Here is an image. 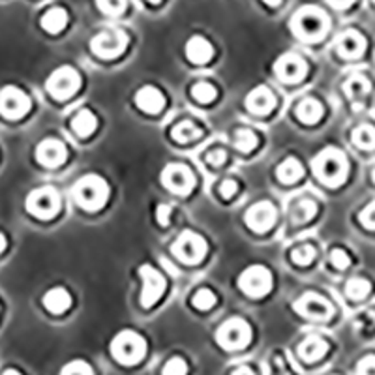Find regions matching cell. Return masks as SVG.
<instances>
[{
  "instance_id": "obj_1",
  "label": "cell",
  "mask_w": 375,
  "mask_h": 375,
  "mask_svg": "<svg viewBox=\"0 0 375 375\" xmlns=\"http://www.w3.org/2000/svg\"><path fill=\"white\" fill-rule=\"evenodd\" d=\"M314 171L325 184L338 186L347 177V160L338 148H326L314 160Z\"/></svg>"
},
{
  "instance_id": "obj_2",
  "label": "cell",
  "mask_w": 375,
  "mask_h": 375,
  "mask_svg": "<svg viewBox=\"0 0 375 375\" xmlns=\"http://www.w3.org/2000/svg\"><path fill=\"white\" fill-rule=\"evenodd\" d=\"M291 25H293L296 36H301L306 42H317L328 31V17L319 8L308 6L302 8L301 12L296 13L291 21Z\"/></svg>"
},
{
  "instance_id": "obj_3",
  "label": "cell",
  "mask_w": 375,
  "mask_h": 375,
  "mask_svg": "<svg viewBox=\"0 0 375 375\" xmlns=\"http://www.w3.org/2000/svg\"><path fill=\"white\" fill-rule=\"evenodd\" d=\"M74 197L83 209L98 210L109 199V186L98 175H88L74 186Z\"/></svg>"
},
{
  "instance_id": "obj_4",
  "label": "cell",
  "mask_w": 375,
  "mask_h": 375,
  "mask_svg": "<svg viewBox=\"0 0 375 375\" xmlns=\"http://www.w3.org/2000/svg\"><path fill=\"white\" fill-rule=\"evenodd\" d=\"M111 351L120 364H137L147 353V344L134 330H124L113 340Z\"/></svg>"
},
{
  "instance_id": "obj_5",
  "label": "cell",
  "mask_w": 375,
  "mask_h": 375,
  "mask_svg": "<svg viewBox=\"0 0 375 375\" xmlns=\"http://www.w3.org/2000/svg\"><path fill=\"white\" fill-rule=\"evenodd\" d=\"M26 210L36 218L47 220L61 210V197L56 193L55 188H38L26 197Z\"/></svg>"
},
{
  "instance_id": "obj_6",
  "label": "cell",
  "mask_w": 375,
  "mask_h": 375,
  "mask_svg": "<svg viewBox=\"0 0 375 375\" xmlns=\"http://www.w3.org/2000/svg\"><path fill=\"white\" fill-rule=\"evenodd\" d=\"M216 338L220 342L222 347L225 349H242L250 344V338H252V330H250V325L246 321L240 319V317H233V319L225 321L220 330L216 334Z\"/></svg>"
},
{
  "instance_id": "obj_7",
  "label": "cell",
  "mask_w": 375,
  "mask_h": 375,
  "mask_svg": "<svg viewBox=\"0 0 375 375\" xmlns=\"http://www.w3.org/2000/svg\"><path fill=\"white\" fill-rule=\"evenodd\" d=\"M128 45V36L118 29H107L93 38L90 49L102 58H115L126 49Z\"/></svg>"
},
{
  "instance_id": "obj_8",
  "label": "cell",
  "mask_w": 375,
  "mask_h": 375,
  "mask_svg": "<svg viewBox=\"0 0 375 375\" xmlns=\"http://www.w3.org/2000/svg\"><path fill=\"white\" fill-rule=\"evenodd\" d=\"M239 287L250 296H263L272 289V274L261 264H253L242 272L239 278Z\"/></svg>"
},
{
  "instance_id": "obj_9",
  "label": "cell",
  "mask_w": 375,
  "mask_h": 375,
  "mask_svg": "<svg viewBox=\"0 0 375 375\" xmlns=\"http://www.w3.org/2000/svg\"><path fill=\"white\" fill-rule=\"evenodd\" d=\"M79 74L74 68L64 66L53 72V75L47 79V93L58 99H66L79 90Z\"/></svg>"
},
{
  "instance_id": "obj_10",
  "label": "cell",
  "mask_w": 375,
  "mask_h": 375,
  "mask_svg": "<svg viewBox=\"0 0 375 375\" xmlns=\"http://www.w3.org/2000/svg\"><path fill=\"white\" fill-rule=\"evenodd\" d=\"M207 252V242L203 237H199L193 231H184L180 234L177 242L173 244V253L182 261V263H199Z\"/></svg>"
},
{
  "instance_id": "obj_11",
  "label": "cell",
  "mask_w": 375,
  "mask_h": 375,
  "mask_svg": "<svg viewBox=\"0 0 375 375\" xmlns=\"http://www.w3.org/2000/svg\"><path fill=\"white\" fill-rule=\"evenodd\" d=\"M161 182H163L166 188L175 191V193L186 196V193H190V191L193 190L196 177H193V173L186 166L171 163V166H167L166 169H163V173H161Z\"/></svg>"
},
{
  "instance_id": "obj_12",
  "label": "cell",
  "mask_w": 375,
  "mask_h": 375,
  "mask_svg": "<svg viewBox=\"0 0 375 375\" xmlns=\"http://www.w3.org/2000/svg\"><path fill=\"white\" fill-rule=\"evenodd\" d=\"M143 280V293H141V304L145 308L154 306L156 302L160 301L163 291H166V280L160 272L152 269L150 264H143L139 269Z\"/></svg>"
},
{
  "instance_id": "obj_13",
  "label": "cell",
  "mask_w": 375,
  "mask_h": 375,
  "mask_svg": "<svg viewBox=\"0 0 375 375\" xmlns=\"http://www.w3.org/2000/svg\"><path fill=\"white\" fill-rule=\"evenodd\" d=\"M31 109V99L23 90L15 86H6L0 90V113L6 118H21Z\"/></svg>"
},
{
  "instance_id": "obj_14",
  "label": "cell",
  "mask_w": 375,
  "mask_h": 375,
  "mask_svg": "<svg viewBox=\"0 0 375 375\" xmlns=\"http://www.w3.org/2000/svg\"><path fill=\"white\" fill-rule=\"evenodd\" d=\"M295 310L304 317H310V319L326 321L330 319V315H333V306L317 293H306L304 296H301L296 301Z\"/></svg>"
},
{
  "instance_id": "obj_15",
  "label": "cell",
  "mask_w": 375,
  "mask_h": 375,
  "mask_svg": "<svg viewBox=\"0 0 375 375\" xmlns=\"http://www.w3.org/2000/svg\"><path fill=\"white\" fill-rule=\"evenodd\" d=\"M274 222H276V209L269 201H261L248 210L246 223L257 233L269 231L274 225Z\"/></svg>"
},
{
  "instance_id": "obj_16",
  "label": "cell",
  "mask_w": 375,
  "mask_h": 375,
  "mask_svg": "<svg viewBox=\"0 0 375 375\" xmlns=\"http://www.w3.org/2000/svg\"><path fill=\"white\" fill-rule=\"evenodd\" d=\"M276 75L282 81L287 83H296V81L304 79V75L308 72L306 62L302 61L298 55H283L280 61L276 62Z\"/></svg>"
},
{
  "instance_id": "obj_17",
  "label": "cell",
  "mask_w": 375,
  "mask_h": 375,
  "mask_svg": "<svg viewBox=\"0 0 375 375\" xmlns=\"http://www.w3.org/2000/svg\"><path fill=\"white\" fill-rule=\"evenodd\" d=\"M66 147L58 139H45L38 145L36 158L45 167H58L66 160Z\"/></svg>"
},
{
  "instance_id": "obj_18",
  "label": "cell",
  "mask_w": 375,
  "mask_h": 375,
  "mask_svg": "<svg viewBox=\"0 0 375 375\" xmlns=\"http://www.w3.org/2000/svg\"><path fill=\"white\" fill-rule=\"evenodd\" d=\"M366 40L358 31H345L336 42V49L344 58H357L362 55Z\"/></svg>"
},
{
  "instance_id": "obj_19",
  "label": "cell",
  "mask_w": 375,
  "mask_h": 375,
  "mask_svg": "<svg viewBox=\"0 0 375 375\" xmlns=\"http://www.w3.org/2000/svg\"><path fill=\"white\" fill-rule=\"evenodd\" d=\"M274 104H276L274 94H272L266 86H257V88H253L246 98L248 109L253 113H257V115H266V113H271L272 109H274Z\"/></svg>"
},
{
  "instance_id": "obj_20",
  "label": "cell",
  "mask_w": 375,
  "mask_h": 375,
  "mask_svg": "<svg viewBox=\"0 0 375 375\" xmlns=\"http://www.w3.org/2000/svg\"><path fill=\"white\" fill-rule=\"evenodd\" d=\"M136 104L139 109L147 113H160L166 105L163 94L154 88V86H143L141 90L136 94Z\"/></svg>"
},
{
  "instance_id": "obj_21",
  "label": "cell",
  "mask_w": 375,
  "mask_h": 375,
  "mask_svg": "<svg viewBox=\"0 0 375 375\" xmlns=\"http://www.w3.org/2000/svg\"><path fill=\"white\" fill-rule=\"evenodd\" d=\"M186 55L196 64H207L214 55V49L209 40H205L203 36H193L186 43Z\"/></svg>"
},
{
  "instance_id": "obj_22",
  "label": "cell",
  "mask_w": 375,
  "mask_h": 375,
  "mask_svg": "<svg viewBox=\"0 0 375 375\" xmlns=\"http://www.w3.org/2000/svg\"><path fill=\"white\" fill-rule=\"evenodd\" d=\"M328 351V345H326L325 340H321L319 336H308L301 345H298V355H301L304 360L308 362H315L326 355Z\"/></svg>"
},
{
  "instance_id": "obj_23",
  "label": "cell",
  "mask_w": 375,
  "mask_h": 375,
  "mask_svg": "<svg viewBox=\"0 0 375 375\" xmlns=\"http://www.w3.org/2000/svg\"><path fill=\"white\" fill-rule=\"evenodd\" d=\"M72 304V296L66 289H62V287H55V289H51L45 293L43 296V306L49 310L51 314H64L66 310Z\"/></svg>"
},
{
  "instance_id": "obj_24",
  "label": "cell",
  "mask_w": 375,
  "mask_h": 375,
  "mask_svg": "<svg viewBox=\"0 0 375 375\" xmlns=\"http://www.w3.org/2000/svg\"><path fill=\"white\" fill-rule=\"evenodd\" d=\"M66 23H68V13H66L64 8H51V10L43 13L42 17L43 31L51 32V34L64 31Z\"/></svg>"
},
{
  "instance_id": "obj_25",
  "label": "cell",
  "mask_w": 375,
  "mask_h": 375,
  "mask_svg": "<svg viewBox=\"0 0 375 375\" xmlns=\"http://www.w3.org/2000/svg\"><path fill=\"white\" fill-rule=\"evenodd\" d=\"M296 117L301 118L304 124H315L319 122L323 117V105L314 98H308L298 104L296 107Z\"/></svg>"
},
{
  "instance_id": "obj_26",
  "label": "cell",
  "mask_w": 375,
  "mask_h": 375,
  "mask_svg": "<svg viewBox=\"0 0 375 375\" xmlns=\"http://www.w3.org/2000/svg\"><path fill=\"white\" fill-rule=\"evenodd\" d=\"M276 175L283 184H293L296 180H301V177L304 175V169H302L301 161L295 160V158H287V160H283L280 163Z\"/></svg>"
},
{
  "instance_id": "obj_27",
  "label": "cell",
  "mask_w": 375,
  "mask_h": 375,
  "mask_svg": "<svg viewBox=\"0 0 375 375\" xmlns=\"http://www.w3.org/2000/svg\"><path fill=\"white\" fill-rule=\"evenodd\" d=\"M96 126H98V120L94 117V113L88 111V109L79 111L77 113V117L72 120V129H74L79 137H88L94 129H96Z\"/></svg>"
},
{
  "instance_id": "obj_28",
  "label": "cell",
  "mask_w": 375,
  "mask_h": 375,
  "mask_svg": "<svg viewBox=\"0 0 375 375\" xmlns=\"http://www.w3.org/2000/svg\"><path fill=\"white\" fill-rule=\"evenodd\" d=\"M345 93L353 102H360L369 93V81L364 75H353L345 81Z\"/></svg>"
},
{
  "instance_id": "obj_29",
  "label": "cell",
  "mask_w": 375,
  "mask_h": 375,
  "mask_svg": "<svg viewBox=\"0 0 375 375\" xmlns=\"http://www.w3.org/2000/svg\"><path fill=\"white\" fill-rule=\"evenodd\" d=\"M317 214V205L312 201V199H302L298 203L293 207L291 210V218L295 223H306L310 222L314 216Z\"/></svg>"
},
{
  "instance_id": "obj_30",
  "label": "cell",
  "mask_w": 375,
  "mask_h": 375,
  "mask_svg": "<svg viewBox=\"0 0 375 375\" xmlns=\"http://www.w3.org/2000/svg\"><path fill=\"white\" fill-rule=\"evenodd\" d=\"M197 137H201V129L197 128L196 124L190 122V120H184V122L177 124L173 128V139L179 143H190L196 141Z\"/></svg>"
},
{
  "instance_id": "obj_31",
  "label": "cell",
  "mask_w": 375,
  "mask_h": 375,
  "mask_svg": "<svg viewBox=\"0 0 375 375\" xmlns=\"http://www.w3.org/2000/svg\"><path fill=\"white\" fill-rule=\"evenodd\" d=\"M353 143H355L358 148H364V150H372V148H375L374 126H368V124L358 126V128L353 131Z\"/></svg>"
},
{
  "instance_id": "obj_32",
  "label": "cell",
  "mask_w": 375,
  "mask_h": 375,
  "mask_svg": "<svg viewBox=\"0 0 375 375\" xmlns=\"http://www.w3.org/2000/svg\"><path fill=\"white\" fill-rule=\"evenodd\" d=\"M369 289H372V285L364 278H351L347 285H345V293L353 301H362L364 296L369 293Z\"/></svg>"
},
{
  "instance_id": "obj_33",
  "label": "cell",
  "mask_w": 375,
  "mask_h": 375,
  "mask_svg": "<svg viewBox=\"0 0 375 375\" xmlns=\"http://www.w3.org/2000/svg\"><path fill=\"white\" fill-rule=\"evenodd\" d=\"M234 145L240 152H252L253 148L257 147V136L253 134L252 129L240 128L234 131Z\"/></svg>"
},
{
  "instance_id": "obj_34",
  "label": "cell",
  "mask_w": 375,
  "mask_h": 375,
  "mask_svg": "<svg viewBox=\"0 0 375 375\" xmlns=\"http://www.w3.org/2000/svg\"><path fill=\"white\" fill-rule=\"evenodd\" d=\"M191 94H193V98L199 99L201 104H209V102H212V99L216 98V88L210 85V83H207V81H199V83H196L193 88H191Z\"/></svg>"
},
{
  "instance_id": "obj_35",
  "label": "cell",
  "mask_w": 375,
  "mask_h": 375,
  "mask_svg": "<svg viewBox=\"0 0 375 375\" xmlns=\"http://www.w3.org/2000/svg\"><path fill=\"white\" fill-rule=\"evenodd\" d=\"M291 257H293V261H295L296 264L306 266V264H310L315 259V248L312 246V244H302V246L293 250Z\"/></svg>"
},
{
  "instance_id": "obj_36",
  "label": "cell",
  "mask_w": 375,
  "mask_h": 375,
  "mask_svg": "<svg viewBox=\"0 0 375 375\" xmlns=\"http://www.w3.org/2000/svg\"><path fill=\"white\" fill-rule=\"evenodd\" d=\"M191 302H193V306H196L197 310L207 312V310H210V308L216 304V295L210 289H199L196 295H193Z\"/></svg>"
},
{
  "instance_id": "obj_37",
  "label": "cell",
  "mask_w": 375,
  "mask_h": 375,
  "mask_svg": "<svg viewBox=\"0 0 375 375\" xmlns=\"http://www.w3.org/2000/svg\"><path fill=\"white\" fill-rule=\"evenodd\" d=\"M96 4L107 15H118L126 8V0H96Z\"/></svg>"
},
{
  "instance_id": "obj_38",
  "label": "cell",
  "mask_w": 375,
  "mask_h": 375,
  "mask_svg": "<svg viewBox=\"0 0 375 375\" xmlns=\"http://www.w3.org/2000/svg\"><path fill=\"white\" fill-rule=\"evenodd\" d=\"M186 374H188V366H186L184 360L179 357L171 358V360L163 366V372H161V375H186Z\"/></svg>"
},
{
  "instance_id": "obj_39",
  "label": "cell",
  "mask_w": 375,
  "mask_h": 375,
  "mask_svg": "<svg viewBox=\"0 0 375 375\" xmlns=\"http://www.w3.org/2000/svg\"><path fill=\"white\" fill-rule=\"evenodd\" d=\"M61 375H94V372L83 360H75V362H70L68 366H64Z\"/></svg>"
},
{
  "instance_id": "obj_40",
  "label": "cell",
  "mask_w": 375,
  "mask_h": 375,
  "mask_svg": "<svg viewBox=\"0 0 375 375\" xmlns=\"http://www.w3.org/2000/svg\"><path fill=\"white\" fill-rule=\"evenodd\" d=\"M330 263H333L336 269H340V271H344V269L349 266L351 259L342 248H336V250H333V253H330Z\"/></svg>"
},
{
  "instance_id": "obj_41",
  "label": "cell",
  "mask_w": 375,
  "mask_h": 375,
  "mask_svg": "<svg viewBox=\"0 0 375 375\" xmlns=\"http://www.w3.org/2000/svg\"><path fill=\"white\" fill-rule=\"evenodd\" d=\"M360 223H362L364 228L375 229V201L374 203H369L368 207L360 212Z\"/></svg>"
},
{
  "instance_id": "obj_42",
  "label": "cell",
  "mask_w": 375,
  "mask_h": 375,
  "mask_svg": "<svg viewBox=\"0 0 375 375\" xmlns=\"http://www.w3.org/2000/svg\"><path fill=\"white\" fill-rule=\"evenodd\" d=\"M357 375H375V357H364L357 366Z\"/></svg>"
},
{
  "instance_id": "obj_43",
  "label": "cell",
  "mask_w": 375,
  "mask_h": 375,
  "mask_svg": "<svg viewBox=\"0 0 375 375\" xmlns=\"http://www.w3.org/2000/svg\"><path fill=\"white\" fill-rule=\"evenodd\" d=\"M228 158V154L222 148H218V150H212V152L207 154V160H209L210 166H222L223 161Z\"/></svg>"
},
{
  "instance_id": "obj_44",
  "label": "cell",
  "mask_w": 375,
  "mask_h": 375,
  "mask_svg": "<svg viewBox=\"0 0 375 375\" xmlns=\"http://www.w3.org/2000/svg\"><path fill=\"white\" fill-rule=\"evenodd\" d=\"M237 188H239V186H237L234 180H231V179L223 180L222 186H220V193H222L225 199H229V197H233L234 193H237Z\"/></svg>"
},
{
  "instance_id": "obj_45",
  "label": "cell",
  "mask_w": 375,
  "mask_h": 375,
  "mask_svg": "<svg viewBox=\"0 0 375 375\" xmlns=\"http://www.w3.org/2000/svg\"><path fill=\"white\" fill-rule=\"evenodd\" d=\"M169 216H171V207L169 205H158V210H156V218L161 225H167L169 223Z\"/></svg>"
},
{
  "instance_id": "obj_46",
  "label": "cell",
  "mask_w": 375,
  "mask_h": 375,
  "mask_svg": "<svg viewBox=\"0 0 375 375\" xmlns=\"http://www.w3.org/2000/svg\"><path fill=\"white\" fill-rule=\"evenodd\" d=\"M326 2L334 8H347V6H351L355 0H326Z\"/></svg>"
},
{
  "instance_id": "obj_47",
  "label": "cell",
  "mask_w": 375,
  "mask_h": 375,
  "mask_svg": "<svg viewBox=\"0 0 375 375\" xmlns=\"http://www.w3.org/2000/svg\"><path fill=\"white\" fill-rule=\"evenodd\" d=\"M233 375H255V374H253L252 369L248 368V366H240V368L234 369Z\"/></svg>"
},
{
  "instance_id": "obj_48",
  "label": "cell",
  "mask_w": 375,
  "mask_h": 375,
  "mask_svg": "<svg viewBox=\"0 0 375 375\" xmlns=\"http://www.w3.org/2000/svg\"><path fill=\"white\" fill-rule=\"evenodd\" d=\"M4 250H6V237L0 233V253L4 252Z\"/></svg>"
},
{
  "instance_id": "obj_49",
  "label": "cell",
  "mask_w": 375,
  "mask_h": 375,
  "mask_svg": "<svg viewBox=\"0 0 375 375\" xmlns=\"http://www.w3.org/2000/svg\"><path fill=\"white\" fill-rule=\"evenodd\" d=\"M264 2H266L269 6H278V4H280L282 0H264Z\"/></svg>"
},
{
  "instance_id": "obj_50",
  "label": "cell",
  "mask_w": 375,
  "mask_h": 375,
  "mask_svg": "<svg viewBox=\"0 0 375 375\" xmlns=\"http://www.w3.org/2000/svg\"><path fill=\"white\" fill-rule=\"evenodd\" d=\"M2 375H21V374H19L17 369H6Z\"/></svg>"
},
{
  "instance_id": "obj_51",
  "label": "cell",
  "mask_w": 375,
  "mask_h": 375,
  "mask_svg": "<svg viewBox=\"0 0 375 375\" xmlns=\"http://www.w3.org/2000/svg\"><path fill=\"white\" fill-rule=\"evenodd\" d=\"M150 2H160V0H150Z\"/></svg>"
}]
</instances>
